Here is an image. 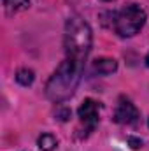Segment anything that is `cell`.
<instances>
[{"label": "cell", "mask_w": 149, "mask_h": 151, "mask_svg": "<svg viewBox=\"0 0 149 151\" xmlns=\"http://www.w3.org/2000/svg\"><path fill=\"white\" fill-rule=\"evenodd\" d=\"M140 114H139V109L135 107V104L121 95L117 99V106H116V111H114V121L119 123V125H135L139 121Z\"/></svg>", "instance_id": "obj_5"}, {"label": "cell", "mask_w": 149, "mask_h": 151, "mask_svg": "<svg viewBox=\"0 0 149 151\" xmlns=\"http://www.w3.org/2000/svg\"><path fill=\"white\" fill-rule=\"evenodd\" d=\"M93 44V32L88 21L81 16H70L65 23V34H63V47H65V58H70L77 63L86 62Z\"/></svg>", "instance_id": "obj_2"}, {"label": "cell", "mask_w": 149, "mask_h": 151, "mask_svg": "<svg viewBox=\"0 0 149 151\" xmlns=\"http://www.w3.org/2000/svg\"><path fill=\"white\" fill-rule=\"evenodd\" d=\"M77 116H79V123H81V137H88L98 125L100 119V104L93 99H86L79 109H77Z\"/></svg>", "instance_id": "obj_4"}, {"label": "cell", "mask_w": 149, "mask_h": 151, "mask_svg": "<svg viewBox=\"0 0 149 151\" xmlns=\"http://www.w3.org/2000/svg\"><path fill=\"white\" fill-rule=\"evenodd\" d=\"M128 144H130L133 150L142 148V141H140V139H135V137H130V139H128Z\"/></svg>", "instance_id": "obj_10"}, {"label": "cell", "mask_w": 149, "mask_h": 151, "mask_svg": "<svg viewBox=\"0 0 149 151\" xmlns=\"http://www.w3.org/2000/svg\"><path fill=\"white\" fill-rule=\"evenodd\" d=\"M104 2H112V0H104Z\"/></svg>", "instance_id": "obj_12"}, {"label": "cell", "mask_w": 149, "mask_h": 151, "mask_svg": "<svg viewBox=\"0 0 149 151\" xmlns=\"http://www.w3.org/2000/svg\"><path fill=\"white\" fill-rule=\"evenodd\" d=\"M146 63H148V67H149V53H148V56H146Z\"/></svg>", "instance_id": "obj_11"}, {"label": "cell", "mask_w": 149, "mask_h": 151, "mask_svg": "<svg viewBox=\"0 0 149 151\" xmlns=\"http://www.w3.org/2000/svg\"><path fill=\"white\" fill-rule=\"evenodd\" d=\"M35 79V74L32 69H19L16 72V81L21 84V86H30Z\"/></svg>", "instance_id": "obj_9"}, {"label": "cell", "mask_w": 149, "mask_h": 151, "mask_svg": "<svg viewBox=\"0 0 149 151\" xmlns=\"http://www.w3.org/2000/svg\"><path fill=\"white\" fill-rule=\"evenodd\" d=\"M93 70L98 72L100 76H109V74H112V72L117 70V62H116L114 58H107V56L97 58V60L93 62Z\"/></svg>", "instance_id": "obj_6"}, {"label": "cell", "mask_w": 149, "mask_h": 151, "mask_svg": "<svg viewBox=\"0 0 149 151\" xmlns=\"http://www.w3.org/2000/svg\"><path fill=\"white\" fill-rule=\"evenodd\" d=\"M2 4H4V9L9 14L19 12V11H27L30 7V0H2Z\"/></svg>", "instance_id": "obj_7"}, {"label": "cell", "mask_w": 149, "mask_h": 151, "mask_svg": "<svg viewBox=\"0 0 149 151\" xmlns=\"http://www.w3.org/2000/svg\"><path fill=\"white\" fill-rule=\"evenodd\" d=\"M37 146L40 151H53L58 146V139L53 134H42L37 139Z\"/></svg>", "instance_id": "obj_8"}, {"label": "cell", "mask_w": 149, "mask_h": 151, "mask_svg": "<svg viewBox=\"0 0 149 151\" xmlns=\"http://www.w3.org/2000/svg\"><path fill=\"white\" fill-rule=\"evenodd\" d=\"M148 125H149V119H148Z\"/></svg>", "instance_id": "obj_13"}, {"label": "cell", "mask_w": 149, "mask_h": 151, "mask_svg": "<svg viewBox=\"0 0 149 151\" xmlns=\"http://www.w3.org/2000/svg\"><path fill=\"white\" fill-rule=\"evenodd\" d=\"M82 69H84L82 63H77L70 58H65L60 63V67L53 72V76L47 79L46 97L54 104H62L67 99H70L79 86Z\"/></svg>", "instance_id": "obj_1"}, {"label": "cell", "mask_w": 149, "mask_h": 151, "mask_svg": "<svg viewBox=\"0 0 149 151\" xmlns=\"http://www.w3.org/2000/svg\"><path fill=\"white\" fill-rule=\"evenodd\" d=\"M111 28L119 35V37H133L137 35L142 27L146 25L148 14L146 11L137 5V4H130L123 9H119L117 12L111 14Z\"/></svg>", "instance_id": "obj_3"}]
</instances>
